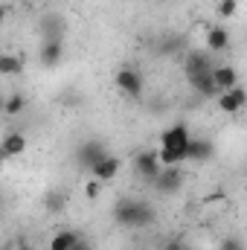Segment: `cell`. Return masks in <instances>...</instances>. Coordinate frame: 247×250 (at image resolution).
Here are the masks:
<instances>
[{"mask_svg": "<svg viewBox=\"0 0 247 250\" xmlns=\"http://www.w3.org/2000/svg\"><path fill=\"white\" fill-rule=\"evenodd\" d=\"M114 221L120 227H131V230H140V227H151L154 224V209L148 201H137V198H120L114 204Z\"/></svg>", "mask_w": 247, "mask_h": 250, "instance_id": "cell-1", "label": "cell"}, {"mask_svg": "<svg viewBox=\"0 0 247 250\" xmlns=\"http://www.w3.org/2000/svg\"><path fill=\"white\" fill-rule=\"evenodd\" d=\"M114 82H117V87L123 90L128 99H140V96H143L145 82H143V73H140V70H134V67H120L117 76H114Z\"/></svg>", "mask_w": 247, "mask_h": 250, "instance_id": "cell-2", "label": "cell"}, {"mask_svg": "<svg viewBox=\"0 0 247 250\" xmlns=\"http://www.w3.org/2000/svg\"><path fill=\"white\" fill-rule=\"evenodd\" d=\"M108 157V148H105V143L102 140H84L79 148H76V160H79V166L82 169H93L96 163H102Z\"/></svg>", "mask_w": 247, "mask_h": 250, "instance_id": "cell-3", "label": "cell"}, {"mask_svg": "<svg viewBox=\"0 0 247 250\" xmlns=\"http://www.w3.org/2000/svg\"><path fill=\"white\" fill-rule=\"evenodd\" d=\"M134 172L145 181H154L160 172H163V163H160V154L157 151H140L134 157Z\"/></svg>", "mask_w": 247, "mask_h": 250, "instance_id": "cell-4", "label": "cell"}, {"mask_svg": "<svg viewBox=\"0 0 247 250\" xmlns=\"http://www.w3.org/2000/svg\"><path fill=\"white\" fill-rule=\"evenodd\" d=\"M157 192H163V195H175L178 189L184 187V172H181V166H163V172L151 181Z\"/></svg>", "mask_w": 247, "mask_h": 250, "instance_id": "cell-5", "label": "cell"}, {"mask_svg": "<svg viewBox=\"0 0 247 250\" xmlns=\"http://www.w3.org/2000/svg\"><path fill=\"white\" fill-rule=\"evenodd\" d=\"M209 70H215V67H212V56H209V50H206V53H204V50H189V53H184L186 79H189V76H198V73H209Z\"/></svg>", "mask_w": 247, "mask_h": 250, "instance_id": "cell-6", "label": "cell"}, {"mask_svg": "<svg viewBox=\"0 0 247 250\" xmlns=\"http://www.w3.org/2000/svg\"><path fill=\"white\" fill-rule=\"evenodd\" d=\"M218 108H221L224 114H239V111H245L247 108V90L242 84H236L233 90L218 93Z\"/></svg>", "mask_w": 247, "mask_h": 250, "instance_id": "cell-7", "label": "cell"}, {"mask_svg": "<svg viewBox=\"0 0 247 250\" xmlns=\"http://www.w3.org/2000/svg\"><path fill=\"white\" fill-rule=\"evenodd\" d=\"M189 84H192V90H195L198 96H206V99H212V96H218V93H221V90H218V84H215V76H212V70H209V73L189 76Z\"/></svg>", "mask_w": 247, "mask_h": 250, "instance_id": "cell-8", "label": "cell"}, {"mask_svg": "<svg viewBox=\"0 0 247 250\" xmlns=\"http://www.w3.org/2000/svg\"><path fill=\"white\" fill-rule=\"evenodd\" d=\"M120 169H123V163H120V157H114V154H108L102 163H96L93 169H90V175L96 178V181H102V184H111L117 175H120Z\"/></svg>", "mask_w": 247, "mask_h": 250, "instance_id": "cell-9", "label": "cell"}, {"mask_svg": "<svg viewBox=\"0 0 247 250\" xmlns=\"http://www.w3.org/2000/svg\"><path fill=\"white\" fill-rule=\"evenodd\" d=\"M215 154V146L209 140H201V137H192L189 146H186V160H209Z\"/></svg>", "mask_w": 247, "mask_h": 250, "instance_id": "cell-10", "label": "cell"}, {"mask_svg": "<svg viewBox=\"0 0 247 250\" xmlns=\"http://www.w3.org/2000/svg\"><path fill=\"white\" fill-rule=\"evenodd\" d=\"M230 47V32L224 26H209L206 29V50L209 53H224Z\"/></svg>", "mask_w": 247, "mask_h": 250, "instance_id": "cell-11", "label": "cell"}, {"mask_svg": "<svg viewBox=\"0 0 247 250\" xmlns=\"http://www.w3.org/2000/svg\"><path fill=\"white\" fill-rule=\"evenodd\" d=\"M212 76H215V84H218V90H221V93H224V90H233V87L239 84V73H236V67H230V64L215 67V70H212Z\"/></svg>", "mask_w": 247, "mask_h": 250, "instance_id": "cell-12", "label": "cell"}, {"mask_svg": "<svg viewBox=\"0 0 247 250\" xmlns=\"http://www.w3.org/2000/svg\"><path fill=\"white\" fill-rule=\"evenodd\" d=\"M38 56H41V64H44V67H56L64 56V44L62 41H44Z\"/></svg>", "mask_w": 247, "mask_h": 250, "instance_id": "cell-13", "label": "cell"}, {"mask_svg": "<svg viewBox=\"0 0 247 250\" xmlns=\"http://www.w3.org/2000/svg\"><path fill=\"white\" fill-rule=\"evenodd\" d=\"M23 148H26V137L21 131H12L3 137V157H18L23 154Z\"/></svg>", "mask_w": 247, "mask_h": 250, "instance_id": "cell-14", "label": "cell"}, {"mask_svg": "<svg viewBox=\"0 0 247 250\" xmlns=\"http://www.w3.org/2000/svg\"><path fill=\"white\" fill-rule=\"evenodd\" d=\"M82 236L76 233V230H59L56 236H53V242H50V250H73V245L79 242Z\"/></svg>", "mask_w": 247, "mask_h": 250, "instance_id": "cell-15", "label": "cell"}, {"mask_svg": "<svg viewBox=\"0 0 247 250\" xmlns=\"http://www.w3.org/2000/svg\"><path fill=\"white\" fill-rule=\"evenodd\" d=\"M41 29H44V41H62L64 21H62V18H56V15H50V18H44Z\"/></svg>", "mask_w": 247, "mask_h": 250, "instance_id": "cell-16", "label": "cell"}, {"mask_svg": "<svg viewBox=\"0 0 247 250\" xmlns=\"http://www.w3.org/2000/svg\"><path fill=\"white\" fill-rule=\"evenodd\" d=\"M44 207H47V212H62L64 207H67V195L59 192V189L47 192V195H44Z\"/></svg>", "mask_w": 247, "mask_h": 250, "instance_id": "cell-17", "label": "cell"}, {"mask_svg": "<svg viewBox=\"0 0 247 250\" xmlns=\"http://www.w3.org/2000/svg\"><path fill=\"white\" fill-rule=\"evenodd\" d=\"M21 70H23V59H18V56H0V73L3 76H15Z\"/></svg>", "mask_w": 247, "mask_h": 250, "instance_id": "cell-18", "label": "cell"}, {"mask_svg": "<svg viewBox=\"0 0 247 250\" xmlns=\"http://www.w3.org/2000/svg\"><path fill=\"white\" fill-rule=\"evenodd\" d=\"M23 105H26V99H23V93H12V96L6 99V105H3V111H6L9 117H18V114L23 111Z\"/></svg>", "mask_w": 247, "mask_h": 250, "instance_id": "cell-19", "label": "cell"}, {"mask_svg": "<svg viewBox=\"0 0 247 250\" xmlns=\"http://www.w3.org/2000/svg\"><path fill=\"white\" fill-rule=\"evenodd\" d=\"M160 53L163 56H184V41L181 38H166V44H160Z\"/></svg>", "mask_w": 247, "mask_h": 250, "instance_id": "cell-20", "label": "cell"}, {"mask_svg": "<svg viewBox=\"0 0 247 250\" xmlns=\"http://www.w3.org/2000/svg\"><path fill=\"white\" fill-rule=\"evenodd\" d=\"M239 12V0H218V18H233Z\"/></svg>", "mask_w": 247, "mask_h": 250, "instance_id": "cell-21", "label": "cell"}, {"mask_svg": "<svg viewBox=\"0 0 247 250\" xmlns=\"http://www.w3.org/2000/svg\"><path fill=\"white\" fill-rule=\"evenodd\" d=\"M102 187H105V184H102V181H96V178H90V181H87V184H84V195H87V198H90V201H96V198H99V195H102Z\"/></svg>", "mask_w": 247, "mask_h": 250, "instance_id": "cell-22", "label": "cell"}, {"mask_svg": "<svg viewBox=\"0 0 247 250\" xmlns=\"http://www.w3.org/2000/svg\"><path fill=\"white\" fill-rule=\"evenodd\" d=\"M218 250H245V242L236 239V236H230V239H224V242L218 245Z\"/></svg>", "mask_w": 247, "mask_h": 250, "instance_id": "cell-23", "label": "cell"}, {"mask_svg": "<svg viewBox=\"0 0 247 250\" xmlns=\"http://www.w3.org/2000/svg\"><path fill=\"white\" fill-rule=\"evenodd\" d=\"M224 198H227V192H224V189H212L204 201H206V204H218V201H224Z\"/></svg>", "mask_w": 247, "mask_h": 250, "instance_id": "cell-24", "label": "cell"}, {"mask_svg": "<svg viewBox=\"0 0 247 250\" xmlns=\"http://www.w3.org/2000/svg\"><path fill=\"white\" fill-rule=\"evenodd\" d=\"M163 250H186V248H184V242H181V239H169V242L163 245Z\"/></svg>", "mask_w": 247, "mask_h": 250, "instance_id": "cell-25", "label": "cell"}, {"mask_svg": "<svg viewBox=\"0 0 247 250\" xmlns=\"http://www.w3.org/2000/svg\"><path fill=\"white\" fill-rule=\"evenodd\" d=\"M73 250H93V245H90V242H84V239H79V242L73 245Z\"/></svg>", "mask_w": 247, "mask_h": 250, "instance_id": "cell-26", "label": "cell"}, {"mask_svg": "<svg viewBox=\"0 0 247 250\" xmlns=\"http://www.w3.org/2000/svg\"><path fill=\"white\" fill-rule=\"evenodd\" d=\"M18 250H38V248H29V245H23V248H18Z\"/></svg>", "mask_w": 247, "mask_h": 250, "instance_id": "cell-27", "label": "cell"}, {"mask_svg": "<svg viewBox=\"0 0 247 250\" xmlns=\"http://www.w3.org/2000/svg\"><path fill=\"white\" fill-rule=\"evenodd\" d=\"M160 3H169V0H160Z\"/></svg>", "mask_w": 247, "mask_h": 250, "instance_id": "cell-28", "label": "cell"}]
</instances>
